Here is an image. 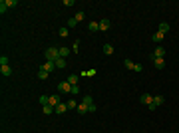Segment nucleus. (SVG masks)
I'll return each mask as SVG.
<instances>
[{
  "label": "nucleus",
  "instance_id": "aec40b11",
  "mask_svg": "<svg viewBox=\"0 0 179 133\" xmlns=\"http://www.w3.org/2000/svg\"><path fill=\"white\" fill-rule=\"evenodd\" d=\"M66 105H68V109H78V105H80V103H78L76 100H70V101L66 103Z\"/></svg>",
  "mask_w": 179,
  "mask_h": 133
},
{
  "label": "nucleus",
  "instance_id": "a211bd4d",
  "mask_svg": "<svg viewBox=\"0 0 179 133\" xmlns=\"http://www.w3.org/2000/svg\"><path fill=\"white\" fill-rule=\"evenodd\" d=\"M54 64H56V68H60V70H62V68H66V58H58Z\"/></svg>",
  "mask_w": 179,
  "mask_h": 133
},
{
  "label": "nucleus",
  "instance_id": "5701e85b",
  "mask_svg": "<svg viewBox=\"0 0 179 133\" xmlns=\"http://www.w3.org/2000/svg\"><path fill=\"white\" fill-rule=\"evenodd\" d=\"M123 64H125V68H127V70H135V62H131V60H125Z\"/></svg>",
  "mask_w": 179,
  "mask_h": 133
},
{
  "label": "nucleus",
  "instance_id": "a878e982",
  "mask_svg": "<svg viewBox=\"0 0 179 133\" xmlns=\"http://www.w3.org/2000/svg\"><path fill=\"white\" fill-rule=\"evenodd\" d=\"M74 26H78V20H76V18H70V20H68V28H74Z\"/></svg>",
  "mask_w": 179,
  "mask_h": 133
},
{
  "label": "nucleus",
  "instance_id": "423d86ee",
  "mask_svg": "<svg viewBox=\"0 0 179 133\" xmlns=\"http://www.w3.org/2000/svg\"><path fill=\"white\" fill-rule=\"evenodd\" d=\"M110 26H112V22H110L108 18L100 20V30H101V32H108V30H110Z\"/></svg>",
  "mask_w": 179,
  "mask_h": 133
},
{
  "label": "nucleus",
  "instance_id": "9d476101",
  "mask_svg": "<svg viewBox=\"0 0 179 133\" xmlns=\"http://www.w3.org/2000/svg\"><path fill=\"white\" fill-rule=\"evenodd\" d=\"M163 54H165V50H163L161 46H157V48H155V52L151 54V58H163Z\"/></svg>",
  "mask_w": 179,
  "mask_h": 133
},
{
  "label": "nucleus",
  "instance_id": "7ed1b4c3",
  "mask_svg": "<svg viewBox=\"0 0 179 133\" xmlns=\"http://www.w3.org/2000/svg\"><path fill=\"white\" fill-rule=\"evenodd\" d=\"M139 101H141L143 105H151V103H153V95H151V93H143V95L139 97Z\"/></svg>",
  "mask_w": 179,
  "mask_h": 133
},
{
  "label": "nucleus",
  "instance_id": "f3484780",
  "mask_svg": "<svg viewBox=\"0 0 179 133\" xmlns=\"http://www.w3.org/2000/svg\"><path fill=\"white\" fill-rule=\"evenodd\" d=\"M103 54H106V56H112L113 54V46L112 44H103Z\"/></svg>",
  "mask_w": 179,
  "mask_h": 133
},
{
  "label": "nucleus",
  "instance_id": "f03ea898",
  "mask_svg": "<svg viewBox=\"0 0 179 133\" xmlns=\"http://www.w3.org/2000/svg\"><path fill=\"white\" fill-rule=\"evenodd\" d=\"M58 89H60V93H72V86H70L68 81H60V84H58Z\"/></svg>",
  "mask_w": 179,
  "mask_h": 133
},
{
  "label": "nucleus",
  "instance_id": "2eb2a0df",
  "mask_svg": "<svg viewBox=\"0 0 179 133\" xmlns=\"http://www.w3.org/2000/svg\"><path fill=\"white\" fill-rule=\"evenodd\" d=\"M157 32L167 34V32H169V24H167V22H161V24H159V30H157Z\"/></svg>",
  "mask_w": 179,
  "mask_h": 133
},
{
  "label": "nucleus",
  "instance_id": "412c9836",
  "mask_svg": "<svg viewBox=\"0 0 179 133\" xmlns=\"http://www.w3.org/2000/svg\"><path fill=\"white\" fill-rule=\"evenodd\" d=\"M2 2H4V6H6V8H14V6L18 4L16 0H2Z\"/></svg>",
  "mask_w": 179,
  "mask_h": 133
},
{
  "label": "nucleus",
  "instance_id": "2f4dec72",
  "mask_svg": "<svg viewBox=\"0 0 179 133\" xmlns=\"http://www.w3.org/2000/svg\"><path fill=\"white\" fill-rule=\"evenodd\" d=\"M134 72H143V66H141V64H135V70Z\"/></svg>",
  "mask_w": 179,
  "mask_h": 133
},
{
  "label": "nucleus",
  "instance_id": "b1692460",
  "mask_svg": "<svg viewBox=\"0 0 179 133\" xmlns=\"http://www.w3.org/2000/svg\"><path fill=\"white\" fill-rule=\"evenodd\" d=\"M44 113H46V115L54 113V105H50V103H48V105H44Z\"/></svg>",
  "mask_w": 179,
  "mask_h": 133
},
{
  "label": "nucleus",
  "instance_id": "4468645a",
  "mask_svg": "<svg viewBox=\"0 0 179 133\" xmlns=\"http://www.w3.org/2000/svg\"><path fill=\"white\" fill-rule=\"evenodd\" d=\"M88 30H90V32H98V30H100V22H90L88 24Z\"/></svg>",
  "mask_w": 179,
  "mask_h": 133
},
{
  "label": "nucleus",
  "instance_id": "0eeeda50",
  "mask_svg": "<svg viewBox=\"0 0 179 133\" xmlns=\"http://www.w3.org/2000/svg\"><path fill=\"white\" fill-rule=\"evenodd\" d=\"M40 70H44V72H48V74H50V72H54V70H56V64H54V62H46Z\"/></svg>",
  "mask_w": 179,
  "mask_h": 133
},
{
  "label": "nucleus",
  "instance_id": "39448f33",
  "mask_svg": "<svg viewBox=\"0 0 179 133\" xmlns=\"http://www.w3.org/2000/svg\"><path fill=\"white\" fill-rule=\"evenodd\" d=\"M153 66L157 70H163L165 68V58H153Z\"/></svg>",
  "mask_w": 179,
  "mask_h": 133
},
{
  "label": "nucleus",
  "instance_id": "6ab92c4d",
  "mask_svg": "<svg viewBox=\"0 0 179 133\" xmlns=\"http://www.w3.org/2000/svg\"><path fill=\"white\" fill-rule=\"evenodd\" d=\"M88 111H90V107L84 103V101H82V103L78 105V113H88Z\"/></svg>",
  "mask_w": 179,
  "mask_h": 133
},
{
  "label": "nucleus",
  "instance_id": "20e7f679",
  "mask_svg": "<svg viewBox=\"0 0 179 133\" xmlns=\"http://www.w3.org/2000/svg\"><path fill=\"white\" fill-rule=\"evenodd\" d=\"M84 103L90 107V111H96V103H94V100H92V95H84Z\"/></svg>",
  "mask_w": 179,
  "mask_h": 133
},
{
  "label": "nucleus",
  "instance_id": "bb28decb",
  "mask_svg": "<svg viewBox=\"0 0 179 133\" xmlns=\"http://www.w3.org/2000/svg\"><path fill=\"white\" fill-rule=\"evenodd\" d=\"M46 78H48V72L40 70V72H38V79H46Z\"/></svg>",
  "mask_w": 179,
  "mask_h": 133
},
{
  "label": "nucleus",
  "instance_id": "1a4fd4ad",
  "mask_svg": "<svg viewBox=\"0 0 179 133\" xmlns=\"http://www.w3.org/2000/svg\"><path fill=\"white\" fill-rule=\"evenodd\" d=\"M0 74H2L4 78H8V76L12 74V68L10 66H0Z\"/></svg>",
  "mask_w": 179,
  "mask_h": 133
},
{
  "label": "nucleus",
  "instance_id": "f257e3e1",
  "mask_svg": "<svg viewBox=\"0 0 179 133\" xmlns=\"http://www.w3.org/2000/svg\"><path fill=\"white\" fill-rule=\"evenodd\" d=\"M44 56H46V62H56L58 58H60V48L52 46V48H48L44 52Z\"/></svg>",
  "mask_w": 179,
  "mask_h": 133
},
{
  "label": "nucleus",
  "instance_id": "393cba45",
  "mask_svg": "<svg viewBox=\"0 0 179 133\" xmlns=\"http://www.w3.org/2000/svg\"><path fill=\"white\" fill-rule=\"evenodd\" d=\"M68 54H70L68 48H60V58H68Z\"/></svg>",
  "mask_w": 179,
  "mask_h": 133
},
{
  "label": "nucleus",
  "instance_id": "9b49d317",
  "mask_svg": "<svg viewBox=\"0 0 179 133\" xmlns=\"http://www.w3.org/2000/svg\"><path fill=\"white\" fill-rule=\"evenodd\" d=\"M163 38H165V34H161V32H155L153 36H151V40L157 42V44H159V42H163Z\"/></svg>",
  "mask_w": 179,
  "mask_h": 133
},
{
  "label": "nucleus",
  "instance_id": "cd10ccee",
  "mask_svg": "<svg viewBox=\"0 0 179 133\" xmlns=\"http://www.w3.org/2000/svg\"><path fill=\"white\" fill-rule=\"evenodd\" d=\"M0 66H8V58L6 56H0Z\"/></svg>",
  "mask_w": 179,
  "mask_h": 133
},
{
  "label": "nucleus",
  "instance_id": "473e14b6",
  "mask_svg": "<svg viewBox=\"0 0 179 133\" xmlns=\"http://www.w3.org/2000/svg\"><path fill=\"white\" fill-rule=\"evenodd\" d=\"M8 10V8H6V6H4V2H0V12H2V14H4V12Z\"/></svg>",
  "mask_w": 179,
  "mask_h": 133
},
{
  "label": "nucleus",
  "instance_id": "ddd939ff",
  "mask_svg": "<svg viewBox=\"0 0 179 133\" xmlns=\"http://www.w3.org/2000/svg\"><path fill=\"white\" fill-rule=\"evenodd\" d=\"M58 103H62V101H60V95H58V93H54V95H50V105H54V107H56Z\"/></svg>",
  "mask_w": 179,
  "mask_h": 133
},
{
  "label": "nucleus",
  "instance_id": "6e6552de",
  "mask_svg": "<svg viewBox=\"0 0 179 133\" xmlns=\"http://www.w3.org/2000/svg\"><path fill=\"white\" fill-rule=\"evenodd\" d=\"M66 109H68L66 103H58L56 107H54V113H58V115H60V113H66Z\"/></svg>",
  "mask_w": 179,
  "mask_h": 133
},
{
  "label": "nucleus",
  "instance_id": "c756f323",
  "mask_svg": "<svg viewBox=\"0 0 179 133\" xmlns=\"http://www.w3.org/2000/svg\"><path fill=\"white\" fill-rule=\"evenodd\" d=\"M74 18H76V20H78V22H82V20H84V12H78V14H76V16H74Z\"/></svg>",
  "mask_w": 179,
  "mask_h": 133
},
{
  "label": "nucleus",
  "instance_id": "4be33fe9",
  "mask_svg": "<svg viewBox=\"0 0 179 133\" xmlns=\"http://www.w3.org/2000/svg\"><path fill=\"white\" fill-rule=\"evenodd\" d=\"M40 103H42V105H48V103H50V95H40Z\"/></svg>",
  "mask_w": 179,
  "mask_h": 133
},
{
  "label": "nucleus",
  "instance_id": "f8f14e48",
  "mask_svg": "<svg viewBox=\"0 0 179 133\" xmlns=\"http://www.w3.org/2000/svg\"><path fill=\"white\" fill-rule=\"evenodd\" d=\"M78 79H80V76H76V74H72V76H68V84H70V86H76V84H78Z\"/></svg>",
  "mask_w": 179,
  "mask_h": 133
},
{
  "label": "nucleus",
  "instance_id": "7c9ffc66",
  "mask_svg": "<svg viewBox=\"0 0 179 133\" xmlns=\"http://www.w3.org/2000/svg\"><path fill=\"white\" fill-rule=\"evenodd\" d=\"M80 93V88L78 86H72V95H78Z\"/></svg>",
  "mask_w": 179,
  "mask_h": 133
},
{
  "label": "nucleus",
  "instance_id": "dca6fc26",
  "mask_svg": "<svg viewBox=\"0 0 179 133\" xmlns=\"http://www.w3.org/2000/svg\"><path fill=\"white\" fill-rule=\"evenodd\" d=\"M153 105H155V107L163 105V95H153Z\"/></svg>",
  "mask_w": 179,
  "mask_h": 133
},
{
  "label": "nucleus",
  "instance_id": "c85d7f7f",
  "mask_svg": "<svg viewBox=\"0 0 179 133\" xmlns=\"http://www.w3.org/2000/svg\"><path fill=\"white\" fill-rule=\"evenodd\" d=\"M58 34H60L62 38H66V36H68V28H60V32H58Z\"/></svg>",
  "mask_w": 179,
  "mask_h": 133
}]
</instances>
